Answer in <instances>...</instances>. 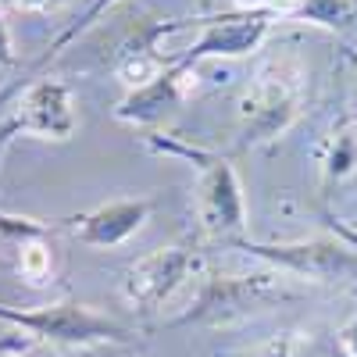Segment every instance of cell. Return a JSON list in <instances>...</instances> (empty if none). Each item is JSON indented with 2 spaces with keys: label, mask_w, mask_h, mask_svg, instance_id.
<instances>
[{
  "label": "cell",
  "mask_w": 357,
  "mask_h": 357,
  "mask_svg": "<svg viewBox=\"0 0 357 357\" xmlns=\"http://www.w3.org/2000/svg\"><path fill=\"white\" fill-rule=\"evenodd\" d=\"M275 296V282L272 275H229V279H211L204 286L197 307L186 318H207V321H218V318H232V314H243L254 311L261 304H268Z\"/></svg>",
  "instance_id": "cell-10"
},
{
  "label": "cell",
  "mask_w": 357,
  "mask_h": 357,
  "mask_svg": "<svg viewBox=\"0 0 357 357\" xmlns=\"http://www.w3.org/2000/svg\"><path fill=\"white\" fill-rule=\"evenodd\" d=\"M50 357H65V354H50Z\"/></svg>",
  "instance_id": "cell-21"
},
{
  "label": "cell",
  "mask_w": 357,
  "mask_h": 357,
  "mask_svg": "<svg viewBox=\"0 0 357 357\" xmlns=\"http://www.w3.org/2000/svg\"><path fill=\"white\" fill-rule=\"evenodd\" d=\"M18 272L29 286H43L54 272V257H50V247L40 243V240H25L22 250H18Z\"/></svg>",
  "instance_id": "cell-12"
},
{
  "label": "cell",
  "mask_w": 357,
  "mask_h": 357,
  "mask_svg": "<svg viewBox=\"0 0 357 357\" xmlns=\"http://www.w3.org/2000/svg\"><path fill=\"white\" fill-rule=\"evenodd\" d=\"M65 4L68 0H15V8H22V11H57Z\"/></svg>",
  "instance_id": "cell-17"
},
{
  "label": "cell",
  "mask_w": 357,
  "mask_h": 357,
  "mask_svg": "<svg viewBox=\"0 0 357 357\" xmlns=\"http://www.w3.org/2000/svg\"><path fill=\"white\" fill-rule=\"evenodd\" d=\"M340 347H343L350 357H357V318H354L350 325H343V333H340Z\"/></svg>",
  "instance_id": "cell-19"
},
{
  "label": "cell",
  "mask_w": 357,
  "mask_h": 357,
  "mask_svg": "<svg viewBox=\"0 0 357 357\" xmlns=\"http://www.w3.org/2000/svg\"><path fill=\"white\" fill-rule=\"evenodd\" d=\"M190 82H197V68L190 65H165L151 82H143L122 97V104L114 107V118L126 126H161L165 118L183 104Z\"/></svg>",
  "instance_id": "cell-7"
},
{
  "label": "cell",
  "mask_w": 357,
  "mask_h": 357,
  "mask_svg": "<svg viewBox=\"0 0 357 357\" xmlns=\"http://www.w3.org/2000/svg\"><path fill=\"white\" fill-rule=\"evenodd\" d=\"M0 321L25 329L29 336L65 347H93V343H129V329L107 314H97L86 304H47L33 311H18L0 304Z\"/></svg>",
  "instance_id": "cell-2"
},
{
  "label": "cell",
  "mask_w": 357,
  "mask_h": 357,
  "mask_svg": "<svg viewBox=\"0 0 357 357\" xmlns=\"http://www.w3.org/2000/svg\"><path fill=\"white\" fill-rule=\"evenodd\" d=\"M301 93H304L301 65L293 61L264 65L240 100L243 143H268L279 132H286L293 118L301 114Z\"/></svg>",
  "instance_id": "cell-1"
},
{
  "label": "cell",
  "mask_w": 357,
  "mask_h": 357,
  "mask_svg": "<svg viewBox=\"0 0 357 357\" xmlns=\"http://www.w3.org/2000/svg\"><path fill=\"white\" fill-rule=\"evenodd\" d=\"M236 8H240V11H264L261 0H236Z\"/></svg>",
  "instance_id": "cell-20"
},
{
  "label": "cell",
  "mask_w": 357,
  "mask_h": 357,
  "mask_svg": "<svg viewBox=\"0 0 357 357\" xmlns=\"http://www.w3.org/2000/svg\"><path fill=\"white\" fill-rule=\"evenodd\" d=\"M146 218H151V200H111L72 218L68 232L86 247H122L146 225Z\"/></svg>",
  "instance_id": "cell-9"
},
{
  "label": "cell",
  "mask_w": 357,
  "mask_h": 357,
  "mask_svg": "<svg viewBox=\"0 0 357 357\" xmlns=\"http://www.w3.org/2000/svg\"><path fill=\"white\" fill-rule=\"evenodd\" d=\"M79 126L75 114V97L68 82L61 79H33L22 97L15 100V118L11 129H22L36 139H68Z\"/></svg>",
  "instance_id": "cell-6"
},
{
  "label": "cell",
  "mask_w": 357,
  "mask_h": 357,
  "mask_svg": "<svg viewBox=\"0 0 357 357\" xmlns=\"http://www.w3.org/2000/svg\"><path fill=\"white\" fill-rule=\"evenodd\" d=\"M240 250L257 254L304 279H357V250L340 240H301V243H240Z\"/></svg>",
  "instance_id": "cell-4"
},
{
  "label": "cell",
  "mask_w": 357,
  "mask_h": 357,
  "mask_svg": "<svg viewBox=\"0 0 357 357\" xmlns=\"http://www.w3.org/2000/svg\"><path fill=\"white\" fill-rule=\"evenodd\" d=\"M354 158H357V151H354V139H350V136H340V139H336V146H333V158H329L333 172H336V175L350 172Z\"/></svg>",
  "instance_id": "cell-14"
},
{
  "label": "cell",
  "mask_w": 357,
  "mask_h": 357,
  "mask_svg": "<svg viewBox=\"0 0 357 357\" xmlns=\"http://www.w3.org/2000/svg\"><path fill=\"white\" fill-rule=\"evenodd\" d=\"M197 257L183 247H161L143 254L136 264H129V272L122 279V301L132 311H158L165 307L172 296L183 289V282L193 275Z\"/></svg>",
  "instance_id": "cell-3"
},
{
  "label": "cell",
  "mask_w": 357,
  "mask_h": 357,
  "mask_svg": "<svg viewBox=\"0 0 357 357\" xmlns=\"http://www.w3.org/2000/svg\"><path fill=\"white\" fill-rule=\"evenodd\" d=\"M354 15H357V0H301V8L289 18L318 29H347Z\"/></svg>",
  "instance_id": "cell-11"
},
{
  "label": "cell",
  "mask_w": 357,
  "mask_h": 357,
  "mask_svg": "<svg viewBox=\"0 0 357 357\" xmlns=\"http://www.w3.org/2000/svg\"><path fill=\"white\" fill-rule=\"evenodd\" d=\"M15 65V43H11V33H8V22L0 15V72H8Z\"/></svg>",
  "instance_id": "cell-15"
},
{
  "label": "cell",
  "mask_w": 357,
  "mask_h": 357,
  "mask_svg": "<svg viewBox=\"0 0 357 357\" xmlns=\"http://www.w3.org/2000/svg\"><path fill=\"white\" fill-rule=\"evenodd\" d=\"M261 8H264L268 15H275V18H279V15L289 18L296 8H301V0H261Z\"/></svg>",
  "instance_id": "cell-16"
},
{
  "label": "cell",
  "mask_w": 357,
  "mask_h": 357,
  "mask_svg": "<svg viewBox=\"0 0 357 357\" xmlns=\"http://www.w3.org/2000/svg\"><path fill=\"white\" fill-rule=\"evenodd\" d=\"M114 4H122V0H93V4H89V8L82 11V18H79L75 25H68V29H65V33H61V36H57V40H54V43L47 47V54H43V65L50 61V57H57V54H61V50H65V47H68V43H72L75 36H82V33H86V29H89V25H93V22H97V18L104 15V11H111Z\"/></svg>",
  "instance_id": "cell-13"
},
{
  "label": "cell",
  "mask_w": 357,
  "mask_h": 357,
  "mask_svg": "<svg viewBox=\"0 0 357 357\" xmlns=\"http://www.w3.org/2000/svg\"><path fill=\"white\" fill-rule=\"evenodd\" d=\"M272 25H275V15L268 11H240V15L211 18L204 22L200 36L183 54H175L168 65L178 61V65L197 68L200 61H211V57H247L268 40Z\"/></svg>",
  "instance_id": "cell-5"
},
{
  "label": "cell",
  "mask_w": 357,
  "mask_h": 357,
  "mask_svg": "<svg viewBox=\"0 0 357 357\" xmlns=\"http://www.w3.org/2000/svg\"><path fill=\"white\" fill-rule=\"evenodd\" d=\"M200 222L211 236H240L247 225V207H243V190L236 178L232 165L222 158H207L204 175H200Z\"/></svg>",
  "instance_id": "cell-8"
},
{
  "label": "cell",
  "mask_w": 357,
  "mask_h": 357,
  "mask_svg": "<svg viewBox=\"0 0 357 357\" xmlns=\"http://www.w3.org/2000/svg\"><path fill=\"white\" fill-rule=\"evenodd\" d=\"M254 357H293V347H289V340H272L268 347H261Z\"/></svg>",
  "instance_id": "cell-18"
}]
</instances>
